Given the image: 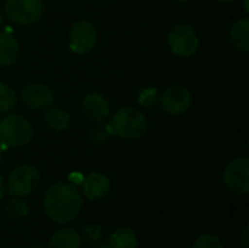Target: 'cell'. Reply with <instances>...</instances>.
I'll list each match as a JSON object with an SVG mask.
<instances>
[{"instance_id":"cell-1","label":"cell","mask_w":249,"mask_h":248,"mask_svg":"<svg viewBox=\"0 0 249 248\" xmlns=\"http://www.w3.org/2000/svg\"><path fill=\"white\" fill-rule=\"evenodd\" d=\"M83 197L76 186L57 183L51 186L42 199V208L48 219L55 224L71 222L80 212Z\"/></svg>"},{"instance_id":"cell-2","label":"cell","mask_w":249,"mask_h":248,"mask_svg":"<svg viewBox=\"0 0 249 248\" xmlns=\"http://www.w3.org/2000/svg\"><path fill=\"white\" fill-rule=\"evenodd\" d=\"M108 126L111 134L123 140H139L147 130V120L140 110L124 107L111 117Z\"/></svg>"},{"instance_id":"cell-3","label":"cell","mask_w":249,"mask_h":248,"mask_svg":"<svg viewBox=\"0 0 249 248\" xmlns=\"http://www.w3.org/2000/svg\"><path fill=\"white\" fill-rule=\"evenodd\" d=\"M31 123L20 114H7L0 118V145L6 148H22L32 140Z\"/></svg>"},{"instance_id":"cell-4","label":"cell","mask_w":249,"mask_h":248,"mask_svg":"<svg viewBox=\"0 0 249 248\" xmlns=\"http://www.w3.org/2000/svg\"><path fill=\"white\" fill-rule=\"evenodd\" d=\"M39 180V171L34 165H18L10 171L7 177V191L13 197H26L35 191Z\"/></svg>"},{"instance_id":"cell-5","label":"cell","mask_w":249,"mask_h":248,"mask_svg":"<svg viewBox=\"0 0 249 248\" xmlns=\"http://www.w3.org/2000/svg\"><path fill=\"white\" fill-rule=\"evenodd\" d=\"M42 0H6L4 13L16 25H32L42 16Z\"/></svg>"},{"instance_id":"cell-6","label":"cell","mask_w":249,"mask_h":248,"mask_svg":"<svg viewBox=\"0 0 249 248\" xmlns=\"http://www.w3.org/2000/svg\"><path fill=\"white\" fill-rule=\"evenodd\" d=\"M168 44L174 54L191 57L197 53L200 39L190 25H175L168 35Z\"/></svg>"},{"instance_id":"cell-7","label":"cell","mask_w":249,"mask_h":248,"mask_svg":"<svg viewBox=\"0 0 249 248\" xmlns=\"http://www.w3.org/2000/svg\"><path fill=\"white\" fill-rule=\"evenodd\" d=\"M225 186L238 196L249 191V159L247 156L233 159L223 171Z\"/></svg>"},{"instance_id":"cell-8","label":"cell","mask_w":249,"mask_h":248,"mask_svg":"<svg viewBox=\"0 0 249 248\" xmlns=\"http://www.w3.org/2000/svg\"><path fill=\"white\" fill-rule=\"evenodd\" d=\"M98 42V31L89 20L76 22L69 32L70 50L77 54H86L95 48Z\"/></svg>"},{"instance_id":"cell-9","label":"cell","mask_w":249,"mask_h":248,"mask_svg":"<svg viewBox=\"0 0 249 248\" xmlns=\"http://www.w3.org/2000/svg\"><path fill=\"white\" fill-rule=\"evenodd\" d=\"M160 105L165 113L171 115H181L191 108L193 95L185 86L175 85L160 95Z\"/></svg>"},{"instance_id":"cell-10","label":"cell","mask_w":249,"mask_h":248,"mask_svg":"<svg viewBox=\"0 0 249 248\" xmlns=\"http://www.w3.org/2000/svg\"><path fill=\"white\" fill-rule=\"evenodd\" d=\"M23 104L35 111H44L54 105V92L45 83H29L22 91Z\"/></svg>"},{"instance_id":"cell-11","label":"cell","mask_w":249,"mask_h":248,"mask_svg":"<svg viewBox=\"0 0 249 248\" xmlns=\"http://www.w3.org/2000/svg\"><path fill=\"white\" fill-rule=\"evenodd\" d=\"M82 190L86 199L89 200H99L108 196L111 190L109 180L99 172H92L82 181Z\"/></svg>"},{"instance_id":"cell-12","label":"cell","mask_w":249,"mask_h":248,"mask_svg":"<svg viewBox=\"0 0 249 248\" xmlns=\"http://www.w3.org/2000/svg\"><path fill=\"white\" fill-rule=\"evenodd\" d=\"M82 111L95 121H104L109 115V104L99 92H90L82 101Z\"/></svg>"},{"instance_id":"cell-13","label":"cell","mask_w":249,"mask_h":248,"mask_svg":"<svg viewBox=\"0 0 249 248\" xmlns=\"http://www.w3.org/2000/svg\"><path fill=\"white\" fill-rule=\"evenodd\" d=\"M20 54V47L10 29L0 32V67H7L16 63Z\"/></svg>"},{"instance_id":"cell-14","label":"cell","mask_w":249,"mask_h":248,"mask_svg":"<svg viewBox=\"0 0 249 248\" xmlns=\"http://www.w3.org/2000/svg\"><path fill=\"white\" fill-rule=\"evenodd\" d=\"M50 248H82L83 238L73 228L57 229L48 241Z\"/></svg>"},{"instance_id":"cell-15","label":"cell","mask_w":249,"mask_h":248,"mask_svg":"<svg viewBox=\"0 0 249 248\" xmlns=\"http://www.w3.org/2000/svg\"><path fill=\"white\" fill-rule=\"evenodd\" d=\"M231 42L232 45L239 50L247 53L249 51V19L244 18L233 23L231 28Z\"/></svg>"},{"instance_id":"cell-16","label":"cell","mask_w":249,"mask_h":248,"mask_svg":"<svg viewBox=\"0 0 249 248\" xmlns=\"http://www.w3.org/2000/svg\"><path fill=\"white\" fill-rule=\"evenodd\" d=\"M44 120H45L47 126L50 129H53L54 132H64L69 129V124H70L69 113L63 108H57V107L48 108L44 115Z\"/></svg>"},{"instance_id":"cell-17","label":"cell","mask_w":249,"mask_h":248,"mask_svg":"<svg viewBox=\"0 0 249 248\" xmlns=\"http://www.w3.org/2000/svg\"><path fill=\"white\" fill-rule=\"evenodd\" d=\"M139 241L133 229L124 227L112 232L109 238V247L111 248H137Z\"/></svg>"},{"instance_id":"cell-18","label":"cell","mask_w":249,"mask_h":248,"mask_svg":"<svg viewBox=\"0 0 249 248\" xmlns=\"http://www.w3.org/2000/svg\"><path fill=\"white\" fill-rule=\"evenodd\" d=\"M15 107H16L15 91L9 85L0 82V114L10 113Z\"/></svg>"},{"instance_id":"cell-19","label":"cell","mask_w":249,"mask_h":248,"mask_svg":"<svg viewBox=\"0 0 249 248\" xmlns=\"http://www.w3.org/2000/svg\"><path fill=\"white\" fill-rule=\"evenodd\" d=\"M6 212L12 219H23L28 216L29 213V208L28 203L23 200V197H13L7 206H6Z\"/></svg>"},{"instance_id":"cell-20","label":"cell","mask_w":249,"mask_h":248,"mask_svg":"<svg viewBox=\"0 0 249 248\" xmlns=\"http://www.w3.org/2000/svg\"><path fill=\"white\" fill-rule=\"evenodd\" d=\"M111 136V130H109V126L108 124H98V126H93L92 130H90V140L96 145H101V143H105L107 139Z\"/></svg>"},{"instance_id":"cell-21","label":"cell","mask_w":249,"mask_h":248,"mask_svg":"<svg viewBox=\"0 0 249 248\" xmlns=\"http://www.w3.org/2000/svg\"><path fill=\"white\" fill-rule=\"evenodd\" d=\"M193 248H223L220 238L214 234H204L198 237Z\"/></svg>"},{"instance_id":"cell-22","label":"cell","mask_w":249,"mask_h":248,"mask_svg":"<svg viewBox=\"0 0 249 248\" xmlns=\"http://www.w3.org/2000/svg\"><path fill=\"white\" fill-rule=\"evenodd\" d=\"M158 98H159V92L156 88H144L139 94V102L147 108L153 107L156 104Z\"/></svg>"},{"instance_id":"cell-23","label":"cell","mask_w":249,"mask_h":248,"mask_svg":"<svg viewBox=\"0 0 249 248\" xmlns=\"http://www.w3.org/2000/svg\"><path fill=\"white\" fill-rule=\"evenodd\" d=\"M89 244H98L102 240V228L99 225H88L83 229V237Z\"/></svg>"},{"instance_id":"cell-24","label":"cell","mask_w":249,"mask_h":248,"mask_svg":"<svg viewBox=\"0 0 249 248\" xmlns=\"http://www.w3.org/2000/svg\"><path fill=\"white\" fill-rule=\"evenodd\" d=\"M248 227H245L244 231H242V234L239 235V243H241L242 248H248Z\"/></svg>"},{"instance_id":"cell-25","label":"cell","mask_w":249,"mask_h":248,"mask_svg":"<svg viewBox=\"0 0 249 248\" xmlns=\"http://www.w3.org/2000/svg\"><path fill=\"white\" fill-rule=\"evenodd\" d=\"M4 194H6V186H4V181H3V178L0 177V200H3Z\"/></svg>"},{"instance_id":"cell-26","label":"cell","mask_w":249,"mask_h":248,"mask_svg":"<svg viewBox=\"0 0 249 248\" xmlns=\"http://www.w3.org/2000/svg\"><path fill=\"white\" fill-rule=\"evenodd\" d=\"M3 22H4V13H3V10L0 9V26L3 25Z\"/></svg>"},{"instance_id":"cell-27","label":"cell","mask_w":249,"mask_h":248,"mask_svg":"<svg viewBox=\"0 0 249 248\" xmlns=\"http://www.w3.org/2000/svg\"><path fill=\"white\" fill-rule=\"evenodd\" d=\"M3 149H4V148L0 145V164H1V161H3Z\"/></svg>"},{"instance_id":"cell-28","label":"cell","mask_w":249,"mask_h":248,"mask_svg":"<svg viewBox=\"0 0 249 248\" xmlns=\"http://www.w3.org/2000/svg\"><path fill=\"white\" fill-rule=\"evenodd\" d=\"M219 1H222V3H232V1H235V0H219Z\"/></svg>"},{"instance_id":"cell-29","label":"cell","mask_w":249,"mask_h":248,"mask_svg":"<svg viewBox=\"0 0 249 248\" xmlns=\"http://www.w3.org/2000/svg\"><path fill=\"white\" fill-rule=\"evenodd\" d=\"M98 248H111L109 246H101V247H98Z\"/></svg>"},{"instance_id":"cell-30","label":"cell","mask_w":249,"mask_h":248,"mask_svg":"<svg viewBox=\"0 0 249 248\" xmlns=\"http://www.w3.org/2000/svg\"><path fill=\"white\" fill-rule=\"evenodd\" d=\"M31 248H42V247H38V246H35V247H31Z\"/></svg>"}]
</instances>
